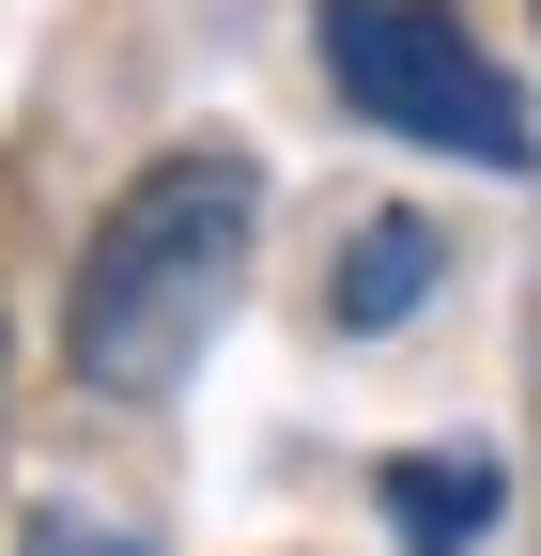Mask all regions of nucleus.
Segmentation results:
<instances>
[{
  "instance_id": "obj_1",
  "label": "nucleus",
  "mask_w": 541,
  "mask_h": 556,
  "mask_svg": "<svg viewBox=\"0 0 541 556\" xmlns=\"http://www.w3.org/2000/svg\"><path fill=\"white\" fill-rule=\"evenodd\" d=\"M248 232H263V170L232 139H171L62 278V371L93 402H171L248 294Z\"/></svg>"
},
{
  "instance_id": "obj_2",
  "label": "nucleus",
  "mask_w": 541,
  "mask_h": 556,
  "mask_svg": "<svg viewBox=\"0 0 541 556\" xmlns=\"http://www.w3.org/2000/svg\"><path fill=\"white\" fill-rule=\"evenodd\" d=\"M325 31V78H341L387 139H418V155H464V170H526L541 124L526 93L495 78V47L449 16V0H310Z\"/></svg>"
},
{
  "instance_id": "obj_3",
  "label": "nucleus",
  "mask_w": 541,
  "mask_h": 556,
  "mask_svg": "<svg viewBox=\"0 0 541 556\" xmlns=\"http://www.w3.org/2000/svg\"><path fill=\"white\" fill-rule=\"evenodd\" d=\"M495 495H511L495 448H387V464H372V510H387L402 556H464V541L495 526Z\"/></svg>"
},
{
  "instance_id": "obj_4",
  "label": "nucleus",
  "mask_w": 541,
  "mask_h": 556,
  "mask_svg": "<svg viewBox=\"0 0 541 556\" xmlns=\"http://www.w3.org/2000/svg\"><path fill=\"white\" fill-rule=\"evenodd\" d=\"M449 278V217H418V201H387V217H356V248H341V278H325V325L341 340H387L402 309H418Z\"/></svg>"
},
{
  "instance_id": "obj_5",
  "label": "nucleus",
  "mask_w": 541,
  "mask_h": 556,
  "mask_svg": "<svg viewBox=\"0 0 541 556\" xmlns=\"http://www.w3.org/2000/svg\"><path fill=\"white\" fill-rule=\"evenodd\" d=\"M16 556H155V541L109 526V510H78V495H32V510H16Z\"/></svg>"
}]
</instances>
